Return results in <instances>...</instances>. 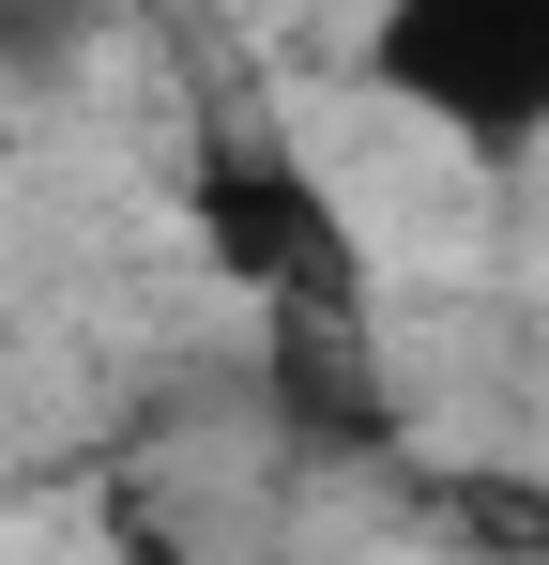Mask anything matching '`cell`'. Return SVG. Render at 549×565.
Wrapping results in <instances>:
<instances>
[{
	"instance_id": "2",
	"label": "cell",
	"mask_w": 549,
	"mask_h": 565,
	"mask_svg": "<svg viewBox=\"0 0 549 565\" xmlns=\"http://www.w3.org/2000/svg\"><path fill=\"white\" fill-rule=\"evenodd\" d=\"M366 77L473 153H519L549 138V0H412L366 31Z\"/></svg>"
},
{
	"instance_id": "3",
	"label": "cell",
	"mask_w": 549,
	"mask_h": 565,
	"mask_svg": "<svg viewBox=\"0 0 549 565\" xmlns=\"http://www.w3.org/2000/svg\"><path fill=\"white\" fill-rule=\"evenodd\" d=\"M428 504H443V535H473V551H488V565H519V551H549V489H535V473H443Z\"/></svg>"
},
{
	"instance_id": "1",
	"label": "cell",
	"mask_w": 549,
	"mask_h": 565,
	"mask_svg": "<svg viewBox=\"0 0 549 565\" xmlns=\"http://www.w3.org/2000/svg\"><path fill=\"white\" fill-rule=\"evenodd\" d=\"M183 230H198V245H214V260L274 306V337H352V321H366L352 199L321 184L274 122H229V138L183 169Z\"/></svg>"
}]
</instances>
